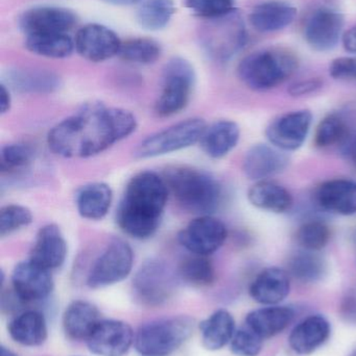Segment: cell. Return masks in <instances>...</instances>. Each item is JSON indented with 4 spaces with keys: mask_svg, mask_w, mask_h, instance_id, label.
<instances>
[{
    "mask_svg": "<svg viewBox=\"0 0 356 356\" xmlns=\"http://www.w3.org/2000/svg\"><path fill=\"white\" fill-rule=\"evenodd\" d=\"M137 127V118L130 111L91 102L56 123L48 131L47 145L61 158H93L129 138Z\"/></svg>",
    "mask_w": 356,
    "mask_h": 356,
    "instance_id": "cell-1",
    "label": "cell"
},
{
    "mask_svg": "<svg viewBox=\"0 0 356 356\" xmlns=\"http://www.w3.org/2000/svg\"><path fill=\"white\" fill-rule=\"evenodd\" d=\"M164 177L141 171L125 186L116 211L119 229L134 240L146 241L158 232L169 197Z\"/></svg>",
    "mask_w": 356,
    "mask_h": 356,
    "instance_id": "cell-2",
    "label": "cell"
},
{
    "mask_svg": "<svg viewBox=\"0 0 356 356\" xmlns=\"http://www.w3.org/2000/svg\"><path fill=\"white\" fill-rule=\"evenodd\" d=\"M169 193L185 211L196 216L213 215L223 201V188L206 171L190 166H173L164 172Z\"/></svg>",
    "mask_w": 356,
    "mask_h": 356,
    "instance_id": "cell-3",
    "label": "cell"
},
{
    "mask_svg": "<svg viewBox=\"0 0 356 356\" xmlns=\"http://www.w3.org/2000/svg\"><path fill=\"white\" fill-rule=\"evenodd\" d=\"M298 56L292 50L272 47L248 54L240 60L238 74L249 89L265 92L288 81L299 68Z\"/></svg>",
    "mask_w": 356,
    "mask_h": 356,
    "instance_id": "cell-4",
    "label": "cell"
},
{
    "mask_svg": "<svg viewBox=\"0 0 356 356\" xmlns=\"http://www.w3.org/2000/svg\"><path fill=\"white\" fill-rule=\"evenodd\" d=\"M194 320L173 316L144 323L138 328L134 347L139 356H171L194 334Z\"/></svg>",
    "mask_w": 356,
    "mask_h": 356,
    "instance_id": "cell-5",
    "label": "cell"
},
{
    "mask_svg": "<svg viewBox=\"0 0 356 356\" xmlns=\"http://www.w3.org/2000/svg\"><path fill=\"white\" fill-rule=\"evenodd\" d=\"M199 38L203 50L211 60L225 63L245 47L248 33L242 15L234 10L226 16L204 20Z\"/></svg>",
    "mask_w": 356,
    "mask_h": 356,
    "instance_id": "cell-6",
    "label": "cell"
},
{
    "mask_svg": "<svg viewBox=\"0 0 356 356\" xmlns=\"http://www.w3.org/2000/svg\"><path fill=\"white\" fill-rule=\"evenodd\" d=\"M194 85V66L186 58H171L163 68L162 88L155 102V114L160 118L180 114L189 104Z\"/></svg>",
    "mask_w": 356,
    "mask_h": 356,
    "instance_id": "cell-7",
    "label": "cell"
},
{
    "mask_svg": "<svg viewBox=\"0 0 356 356\" xmlns=\"http://www.w3.org/2000/svg\"><path fill=\"white\" fill-rule=\"evenodd\" d=\"M177 271L159 259L144 261L136 271L132 291L136 300L148 307H158L175 294L178 286Z\"/></svg>",
    "mask_w": 356,
    "mask_h": 356,
    "instance_id": "cell-8",
    "label": "cell"
},
{
    "mask_svg": "<svg viewBox=\"0 0 356 356\" xmlns=\"http://www.w3.org/2000/svg\"><path fill=\"white\" fill-rule=\"evenodd\" d=\"M206 127L204 119L198 117L173 123L142 140L135 156L144 160L159 158L192 147L200 143Z\"/></svg>",
    "mask_w": 356,
    "mask_h": 356,
    "instance_id": "cell-9",
    "label": "cell"
},
{
    "mask_svg": "<svg viewBox=\"0 0 356 356\" xmlns=\"http://www.w3.org/2000/svg\"><path fill=\"white\" fill-rule=\"evenodd\" d=\"M134 261L135 254L131 245L123 238H113L92 263L86 284L95 290L119 284L133 271Z\"/></svg>",
    "mask_w": 356,
    "mask_h": 356,
    "instance_id": "cell-10",
    "label": "cell"
},
{
    "mask_svg": "<svg viewBox=\"0 0 356 356\" xmlns=\"http://www.w3.org/2000/svg\"><path fill=\"white\" fill-rule=\"evenodd\" d=\"M228 238V228L213 215L196 216L178 234V242L190 254L210 257L219 251Z\"/></svg>",
    "mask_w": 356,
    "mask_h": 356,
    "instance_id": "cell-11",
    "label": "cell"
},
{
    "mask_svg": "<svg viewBox=\"0 0 356 356\" xmlns=\"http://www.w3.org/2000/svg\"><path fill=\"white\" fill-rule=\"evenodd\" d=\"M344 25V15L339 10L328 6L316 8L303 24L305 42L315 51H332L342 41Z\"/></svg>",
    "mask_w": 356,
    "mask_h": 356,
    "instance_id": "cell-12",
    "label": "cell"
},
{
    "mask_svg": "<svg viewBox=\"0 0 356 356\" xmlns=\"http://www.w3.org/2000/svg\"><path fill=\"white\" fill-rule=\"evenodd\" d=\"M311 124V111H293L272 121L265 129V137L271 145L286 154L297 152L304 145Z\"/></svg>",
    "mask_w": 356,
    "mask_h": 356,
    "instance_id": "cell-13",
    "label": "cell"
},
{
    "mask_svg": "<svg viewBox=\"0 0 356 356\" xmlns=\"http://www.w3.org/2000/svg\"><path fill=\"white\" fill-rule=\"evenodd\" d=\"M77 23L75 12L56 6H33L24 10L18 20L19 29L25 37L42 33H67Z\"/></svg>",
    "mask_w": 356,
    "mask_h": 356,
    "instance_id": "cell-14",
    "label": "cell"
},
{
    "mask_svg": "<svg viewBox=\"0 0 356 356\" xmlns=\"http://www.w3.org/2000/svg\"><path fill=\"white\" fill-rule=\"evenodd\" d=\"M75 51L91 63H102L118 56L121 41L114 31L106 25L89 23L77 31Z\"/></svg>",
    "mask_w": 356,
    "mask_h": 356,
    "instance_id": "cell-15",
    "label": "cell"
},
{
    "mask_svg": "<svg viewBox=\"0 0 356 356\" xmlns=\"http://www.w3.org/2000/svg\"><path fill=\"white\" fill-rule=\"evenodd\" d=\"M12 290L25 305L47 298L54 288L52 271L40 267L33 261L17 264L10 275Z\"/></svg>",
    "mask_w": 356,
    "mask_h": 356,
    "instance_id": "cell-16",
    "label": "cell"
},
{
    "mask_svg": "<svg viewBox=\"0 0 356 356\" xmlns=\"http://www.w3.org/2000/svg\"><path fill=\"white\" fill-rule=\"evenodd\" d=\"M135 334L121 320H100L87 339L88 349L98 356H125L134 345Z\"/></svg>",
    "mask_w": 356,
    "mask_h": 356,
    "instance_id": "cell-17",
    "label": "cell"
},
{
    "mask_svg": "<svg viewBox=\"0 0 356 356\" xmlns=\"http://www.w3.org/2000/svg\"><path fill=\"white\" fill-rule=\"evenodd\" d=\"M68 255V245L61 228L56 224H46L38 230L29 251V261L44 269H59Z\"/></svg>",
    "mask_w": 356,
    "mask_h": 356,
    "instance_id": "cell-18",
    "label": "cell"
},
{
    "mask_svg": "<svg viewBox=\"0 0 356 356\" xmlns=\"http://www.w3.org/2000/svg\"><path fill=\"white\" fill-rule=\"evenodd\" d=\"M332 323L325 316L313 314L299 321L288 336V345L296 355H313L332 337Z\"/></svg>",
    "mask_w": 356,
    "mask_h": 356,
    "instance_id": "cell-19",
    "label": "cell"
},
{
    "mask_svg": "<svg viewBox=\"0 0 356 356\" xmlns=\"http://www.w3.org/2000/svg\"><path fill=\"white\" fill-rule=\"evenodd\" d=\"M290 165L286 152L271 144H255L249 148L242 161L245 175L254 181L267 180L284 172Z\"/></svg>",
    "mask_w": 356,
    "mask_h": 356,
    "instance_id": "cell-20",
    "label": "cell"
},
{
    "mask_svg": "<svg viewBox=\"0 0 356 356\" xmlns=\"http://www.w3.org/2000/svg\"><path fill=\"white\" fill-rule=\"evenodd\" d=\"M317 204L334 215H356V181L349 178H334L322 182L315 193Z\"/></svg>",
    "mask_w": 356,
    "mask_h": 356,
    "instance_id": "cell-21",
    "label": "cell"
},
{
    "mask_svg": "<svg viewBox=\"0 0 356 356\" xmlns=\"http://www.w3.org/2000/svg\"><path fill=\"white\" fill-rule=\"evenodd\" d=\"M291 278L286 269L265 268L251 282L249 294L255 302L263 307L281 305L290 295Z\"/></svg>",
    "mask_w": 356,
    "mask_h": 356,
    "instance_id": "cell-22",
    "label": "cell"
},
{
    "mask_svg": "<svg viewBox=\"0 0 356 356\" xmlns=\"http://www.w3.org/2000/svg\"><path fill=\"white\" fill-rule=\"evenodd\" d=\"M298 10L290 2L268 0L257 4L249 15V22L261 33H271L284 31L296 19Z\"/></svg>",
    "mask_w": 356,
    "mask_h": 356,
    "instance_id": "cell-23",
    "label": "cell"
},
{
    "mask_svg": "<svg viewBox=\"0 0 356 356\" xmlns=\"http://www.w3.org/2000/svg\"><path fill=\"white\" fill-rule=\"evenodd\" d=\"M6 85L22 94L45 95L58 91L62 85L56 73L40 68H13L6 74Z\"/></svg>",
    "mask_w": 356,
    "mask_h": 356,
    "instance_id": "cell-24",
    "label": "cell"
},
{
    "mask_svg": "<svg viewBox=\"0 0 356 356\" xmlns=\"http://www.w3.org/2000/svg\"><path fill=\"white\" fill-rule=\"evenodd\" d=\"M295 309L288 305H268L250 312L246 326L263 340L282 334L295 319Z\"/></svg>",
    "mask_w": 356,
    "mask_h": 356,
    "instance_id": "cell-25",
    "label": "cell"
},
{
    "mask_svg": "<svg viewBox=\"0 0 356 356\" xmlns=\"http://www.w3.org/2000/svg\"><path fill=\"white\" fill-rule=\"evenodd\" d=\"M240 140V129L238 123L219 120L207 125L199 144L208 158L222 160L235 149Z\"/></svg>",
    "mask_w": 356,
    "mask_h": 356,
    "instance_id": "cell-26",
    "label": "cell"
},
{
    "mask_svg": "<svg viewBox=\"0 0 356 356\" xmlns=\"http://www.w3.org/2000/svg\"><path fill=\"white\" fill-rule=\"evenodd\" d=\"M113 203V191L106 182L95 181L84 184L75 196L77 213L83 219L100 221L110 211Z\"/></svg>",
    "mask_w": 356,
    "mask_h": 356,
    "instance_id": "cell-27",
    "label": "cell"
},
{
    "mask_svg": "<svg viewBox=\"0 0 356 356\" xmlns=\"http://www.w3.org/2000/svg\"><path fill=\"white\" fill-rule=\"evenodd\" d=\"M100 309L86 300L69 303L63 314V330L67 338L72 341H87L100 321Z\"/></svg>",
    "mask_w": 356,
    "mask_h": 356,
    "instance_id": "cell-28",
    "label": "cell"
},
{
    "mask_svg": "<svg viewBox=\"0 0 356 356\" xmlns=\"http://www.w3.org/2000/svg\"><path fill=\"white\" fill-rule=\"evenodd\" d=\"M247 197L253 207L269 213H288L294 205V198L290 191L270 179L255 181L249 188Z\"/></svg>",
    "mask_w": 356,
    "mask_h": 356,
    "instance_id": "cell-29",
    "label": "cell"
},
{
    "mask_svg": "<svg viewBox=\"0 0 356 356\" xmlns=\"http://www.w3.org/2000/svg\"><path fill=\"white\" fill-rule=\"evenodd\" d=\"M8 332L12 340L22 346H41L47 340V322L43 314L27 309L10 320Z\"/></svg>",
    "mask_w": 356,
    "mask_h": 356,
    "instance_id": "cell-30",
    "label": "cell"
},
{
    "mask_svg": "<svg viewBox=\"0 0 356 356\" xmlns=\"http://www.w3.org/2000/svg\"><path fill=\"white\" fill-rule=\"evenodd\" d=\"M203 346L209 351H219L230 344L236 332L235 319L225 309H217L199 324Z\"/></svg>",
    "mask_w": 356,
    "mask_h": 356,
    "instance_id": "cell-31",
    "label": "cell"
},
{
    "mask_svg": "<svg viewBox=\"0 0 356 356\" xmlns=\"http://www.w3.org/2000/svg\"><path fill=\"white\" fill-rule=\"evenodd\" d=\"M286 271L302 284H313L324 280L328 271L327 261L315 251L301 250L288 257Z\"/></svg>",
    "mask_w": 356,
    "mask_h": 356,
    "instance_id": "cell-32",
    "label": "cell"
},
{
    "mask_svg": "<svg viewBox=\"0 0 356 356\" xmlns=\"http://www.w3.org/2000/svg\"><path fill=\"white\" fill-rule=\"evenodd\" d=\"M24 45L31 54L52 60L69 58L75 50V41L67 33L26 35Z\"/></svg>",
    "mask_w": 356,
    "mask_h": 356,
    "instance_id": "cell-33",
    "label": "cell"
},
{
    "mask_svg": "<svg viewBox=\"0 0 356 356\" xmlns=\"http://www.w3.org/2000/svg\"><path fill=\"white\" fill-rule=\"evenodd\" d=\"M176 13L173 0H144L136 10V21L144 31H163Z\"/></svg>",
    "mask_w": 356,
    "mask_h": 356,
    "instance_id": "cell-34",
    "label": "cell"
},
{
    "mask_svg": "<svg viewBox=\"0 0 356 356\" xmlns=\"http://www.w3.org/2000/svg\"><path fill=\"white\" fill-rule=\"evenodd\" d=\"M180 280L196 288H207L215 284L217 273L209 257L190 254L182 259L177 270Z\"/></svg>",
    "mask_w": 356,
    "mask_h": 356,
    "instance_id": "cell-35",
    "label": "cell"
},
{
    "mask_svg": "<svg viewBox=\"0 0 356 356\" xmlns=\"http://www.w3.org/2000/svg\"><path fill=\"white\" fill-rule=\"evenodd\" d=\"M160 44L150 38H132L121 42L118 56L129 64L152 65L160 58Z\"/></svg>",
    "mask_w": 356,
    "mask_h": 356,
    "instance_id": "cell-36",
    "label": "cell"
},
{
    "mask_svg": "<svg viewBox=\"0 0 356 356\" xmlns=\"http://www.w3.org/2000/svg\"><path fill=\"white\" fill-rule=\"evenodd\" d=\"M332 236V228L326 222L311 219L299 226L295 240L303 250L320 252L330 244Z\"/></svg>",
    "mask_w": 356,
    "mask_h": 356,
    "instance_id": "cell-37",
    "label": "cell"
},
{
    "mask_svg": "<svg viewBox=\"0 0 356 356\" xmlns=\"http://www.w3.org/2000/svg\"><path fill=\"white\" fill-rule=\"evenodd\" d=\"M36 152L27 143H10L2 146L0 152V167L2 173H16L31 166L35 160Z\"/></svg>",
    "mask_w": 356,
    "mask_h": 356,
    "instance_id": "cell-38",
    "label": "cell"
},
{
    "mask_svg": "<svg viewBox=\"0 0 356 356\" xmlns=\"http://www.w3.org/2000/svg\"><path fill=\"white\" fill-rule=\"evenodd\" d=\"M349 129L350 127L342 116L338 114L327 115L316 129L315 145L321 149L339 146Z\"/></svg>",
    "mask_w": 356,
    "mask_h": 356,
    "instance_id": "cell-39",
    "label": "cell"
},
{
    "mask_svg": "<svg viewBox=\"0 0 356 356\" xmlns=\"http://www.w3.org/2000/svg\"><path fill=\"white\" fill-rule=\"evenodd\" d=\"M33 221V213L29 207L21 204H6L0 209V236H10L23 228L29 227Z\"/></svg>",
    "mask_w": 356,
    "mask_h": 356,
    "instance_id": "cell-40",
    "label": "cell"
},
{
    "mask_svg": "<svg viewBox=\"0 0 356 356\" xmlns=\"http://www.w3.org/2000/svg\"><path fill=\"white\" fill-rule=\"evenodd\" d=\"M186 8L203 20L219 18L233 12L234 0H184Z\"/></svg>",
    "mask_w": 356,
    "mask_h": 356,
    "instance_id": "cell-41",
    "label": "cell"
},
{
    "mask_svg": "<svg viewBox=\"0 0 356 356\" xmlns=\"http://www.w3.org/2000/svg\"><path fill=\"white\" fill-rule=\"evenodd\" d=\"M263 342L265 340L258 334L245 326L236 330L229 347L235 356H259L263 349Z\"/></svg>",
    "mask_w": 356,
    "mask_h": 356,
    "instance_id": "cell-42",
    "label": "cell"
},
{
    "mask_svg": "<svg viewBox=\"0 0 356 356\" xmlns=\"http://www.w3.org/2000/svg\"><path fill=\"white\" fill-rule=\"evenodd\" d=\"M330 75L336 81L356 83V56L334 58L330 65Z\"/></svg>",
    "mask_w": 356,
    "mask_h": 356,
    "instance_id": "cell-43",
    "label": "cell"
},
{
    "mask_svg": "<svg viewBox=\"0 0 356 356\" xmlns=\"http://www.w3.org/2000/svg\"><path fill=\"white\" fill-rule=\"evenodd\" d=\"M323 87V81L317 77L296 81L288 87V92L293 97H303L316 93Z\"/></svg>",
    "mask_w": 356,
    "mask_h": 356,
    "instance_id": "cell-44",
    "label": "cell"
},
{
    "mask_svg": "<svg viewBox=\"0 0 356 356\" xmlns=\"http://www.w3.org/2000/svg\"><path fill=\"white\" fill-rule=\"evenodd\" d=\"M341 318L346 323L356 325V286L349 289L340 303Z\"/></svg>",
    "mask_w": 356,
    "mask_h": 356,
    "instance_id": "cell-45",
    "label": "cell"
},
{
    "mask_svg": "<svg viewBox=\"0 0 356 356\" xmlns=\"http://www.w3.org/2000/svg\"><path fill=\"white\" fill-rule=\"evenodd\" d=\"M338 149L342 158L350 164L356 160V129L350 127L344 139L339 144Z\"/></svg>",
    "mask_w": 356,
    "mask_h": 356,
    "instance_id": "cell-46",
    "label": "cell"
},
{
    "mask_svg": "<svg viewBox=\"0 0 356 356\" xmlns=\"http://www.w3.org/2000/svg\"><path fill=\"white\" fill-rule=\"evenodd\" d=\"M10 108H12L10 89L6 83H1V85H0V111H1V115L10 112Z\"/></svg>",
    "mask_w": 356,
    "mask_h": 356,
    "instance_id": "cell-47",
    "label": "cell"
},
{
    "mask_svg": "<svg viewBox=\"0 0 356 356\" xmlns=\"http://www.w3.org/2000/svg\"><path fill=\"white\" fill-rule=\"evenodd\" d=\"M343 46L349 54H356V26L345 31L342 39Z\"/></svg>",
    "mask_w": 356,
    "mask_h": 356,
    "instance_id": "cell-48",
    "label": "cell"
},
{
    "mask_svg": "<svg viewBox=\"0 0 356 356\" xmlns=\"http://www.w3.org/2000/svg\"><path fill=\"white\" fill-rule=\"evenodd\" d=\"M105 3L110 4L114 6H134V4L139 3V2L144 1V0H100Z\"/></svg>",
    "mask_w": 356,
    "mask_h": 356,
    "instance_id": "cell-49",
    "label": "cell"
},
{
    "mask_svg": "<svg viewBox=\"0 0 356 356\" xmlns=\"http://www.w3.org/2000/svg\"><path fill=\"white\" fill-rule=\"evenodd\" d=\"M0 349H1V350H0L1 351V353H0L1 356H18V355H16L14 351L10 350V348H6L3 345H2L1 348Z\"/></svg>",
    "mask_w": 356,
    "mask_h": 356,
    "instance_id": "cell-50",
    "label": "cell"
},
{
    "mask_svg": "<svg viewBox=\"0 0 356 356\" xmlns=\"http://www.w3.org/2000/svg\"><path fill=\"white\" fill-rule=\"evenodd\" d=\"M351 238H353V242L356 245V228L355 232H353V234H351Z\"/></svg>",
    "mask_w": 356,
    "mask_h": 356,
    "instance_id": "cell-51",
    "label": "cell"
},
{
    "mask_svg": "<svg viewBox=\"0 0 356 356\" xmlns=\"http://www.w3.org/2000/svg\"><path fill=\"white\" fill-rule=\"evenodd\" d=\"M349 356H356V347L355 349H353V353H351Z\"/></svg>",
    "mask_w": 356,
    "mask_h": 356,
    "instance_id": "cell-52",
    "label": "cell"
},
{
    "mask_svg": "<svg viewBox=\"0 0 356 356\" xmlns=\"http://www.w3.org/2000/svg\"><path fill=\"white\" fill-rule=\"evenodd\" d=\"M351 165H353V168H355L356 170V160L353 161V162L351 163Z\"/></svg>",
    "mask_w": 356,
    "mask_h": 356,
    "instance_id": "cell-53",
    "label": "cell"
}]
</instances>
